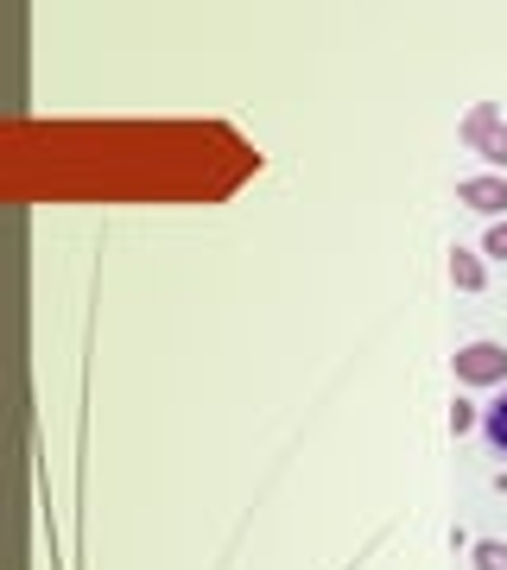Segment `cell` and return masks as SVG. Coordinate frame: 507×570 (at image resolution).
Instances as JSON below:
<instances>
[{
    "label": "cell",
    "mask_w": 507,
    "mask_h": 570,
    "mask_svg": "<svg viewBox=\"0 0 507 570\" xmlns=\"http://www.w3.org/2000/svg\"><path fill=\"white\" fill-rule=\"evenodd\" d=\"M457 387H507V343H464L450 355Z\"/></svg>",
    "instance_id": "1"
},
{
    "label": "cell",
    "mask_w": 507,
    "mask_h": 570,
    "mask_svg": "<svg viewBox=\"0 0 507 570\" xmlns=\"http://www.w3.org/2000/svg\"><path fill=\"white\" fill-rule=\"evenodd\" d=\"M457 140H464L469 153H482L488 165H501V171H507V115H501V108H488V102L469 108L464 127H457Z\"/></svg>",
    "instance_id": "2"
},
{
    "label": "cell",
    "mask_w": 507,
    "mask_h": 570,
    "mask_svg": "<svg viewBox=\"0 0 507 570\" xmlns=\"http://www.w3.org/2000/svg\"><path fill=\"white\" fill-rule=\"evenodd\" d=\"M457 204H464V209H482V216H495V223H507V171L464 178V184H457Z\"/></svg>",
    "instance_id": "3"
},
{
    "label": "cell",
    "mask_w": 507,
    "mask_h": 570,
    "mask_svg": "<svg viewBox=\"0 0 507 570\" xmlns=\"http://www.w3.org/2000/svg\"><path fill=\"white\" fill-rule=\"evenodd\" d=\"M450 279H457V292H482V285H488V261L476 254V247H450Z\"/></svg>",
    "instance_id": "4"
},
{
    "label": "cell",
    "mask_w": 507,
    "mask_h": 570,
    "mask_svg": "<svg viewBox=\"0 0 507 570\" xmlns=\"http://www.w3.org/2000/svg\"><path fill=\"white\" fill-rule=\"evenodd\" d=\"M482 438H488V450H495V456H507V387H501V400L482 412Z\"/></svg>",
    "instance_id": "5"
},
{
    "label": "cell",
    "mask_w": 507,
    "mask_h": 570,
    "mask_svg": "<svg viewBox=\"0 0 507 570\" xmlns=\"http://www.w3.org/2000/svg\"><path fill=\"white\" fill-rule=\"evenodd\" d=\"M469 570H507V546L501 539H476L469 546Z\"/></svg>",
    "instance_id": "6"
},
{
    "label": "cell",
    "mask_w": 507,
    "mask_h": 570,
    "mask_svg": "<svg viewBox=\"0 0 507 570\" xmlns=\"http://www.w3.org/2000/svg\"><path fill=\"white\" fill-rule=\"evenodd\" d=\"M476 425H482V412L469 406V400H450V431L464 438V431H476Z\"/></svg>",
    "instance_id": "7"
},
{
    "label": "cell",
    "mask_w": 507,
    "mask_h": 570,
    "mask_svg": "<svg viewBox=\"0 0 507 570\" xmlns=\"http://www.w3.org/2000/svg\"><path fill=\"white\" fill-rule=\"evenodd\" d=\"M482 261H507V223H488V235H482Z\"/></svg>",
    "instance_id": "8"
},
{
    "label": "cell",
    "mask_w": 507,
    "mask_h": 570,
    "mask_svg": "<svg viewBox=\"0 0 507 570\" xmlns=\"http://www.w3.org/2000/svg\"><path fill=\"white\" fill-rule=\"evenodd\" d=\"M495 489H501V494H507V475H495Z\"/></svg>",
    "instance_id": "9"
}]
</instances>
